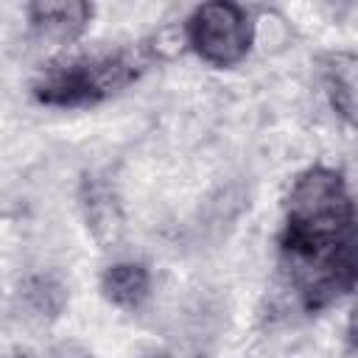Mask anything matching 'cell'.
<instances>
[{"instance_id": "cell-1", "label": "cell", "mask_w": 358, "mask_h": 358, "mask_svg": "<svg viewBox=\"0 0 358 358\" xmlns=\"http://www.w3.org/2000/svg\"><path fill=\"white\" fill-rule=\"evenodd\" d=\"M277 249L285 285L308 313L358 285V207L341 171L310 165L294 176Z\"/></svg>"}, {"instance_id": "cell-2", "label": "cell", "mask_w": 358, "mask_h": 358, "mask_svg": "<svg viewBox=\"0 0 358 358\" xmlns=\"http://www.w3.org/2000/svg\"><path fill=\"white\" fill-rule=\"evenodd\" d=\"M148 59L143 50H115L73 56L48 64L34 81L31 92L36 103L53 109H84L103 103L140 78Z\"/></svg>"}, {"instance_id": "cell-3", "label": "cell", "mask_w": 358, "mask_h": 358, "mask_svg": "<svg viewBox=\"0 0 358 358\" xmlns=\"http://www.w3.org/2000/svg\"><path fill=\"white\" fill-rule=\"evenodd\" d=\"M187 48L210 67H238L255 45V22L241 0H201L185 22Z\"/></svg>"}, {"instance_id": "cell-4", "label": "cell", "mask_w": 358, "mask_h": 358, "mask_svg": "<svg viewBox=\"0 0 358 358\" xmlns=\"http://www.w3.org/2000/svg\"><path fill=\"white\" fill-rule=\"evenodd\" d=\"M28 25L42 42L70 45L84 36L92 20L90 0H28Z\"/></svg>"}, {"instance_id": "cell-5", "label": "cell", "mask_w": 358, "mask_h": 358, "mask_svg": "<svg viewBox=\"0 0 358 358\" xmlns=\"http://www.w3.org/2000/svg\"><path fill=\"white\" fill-rule=\"evenodd\" d=\"M319 73L333 112L358 131V53L330 50L319 59Z\"/></svg>"}, {"instance_id": "cell-6", "label": "cell", "mask_w": 358, "mask_h": 358, "mask_svg": "<svg viewBox=\"0 0 358 358\" xmlns=\"http://www.w3.org/2000/svg\"><path fill=\"white\" fill-rule=\"evenodd\" d=\"M101 291L115 308L137 310L151 294V274L143 263L120 260V263H112L103 268Z\"/></svg>"}, {"instance_id": "cell-7", "label": "cell", "mask_w": 358, "mask_h": 358, "mask_svg": "<svg viewBox=\"0 0 358 358\" xmlns=\"http://www.w3.org/2000/svg\"><path fill=\"white\" fill-rule=\"evenodd\" d=\"M347 344L352 350H358V299L352 302V310L347 316Z\"/></svg>"}]
</instances>
